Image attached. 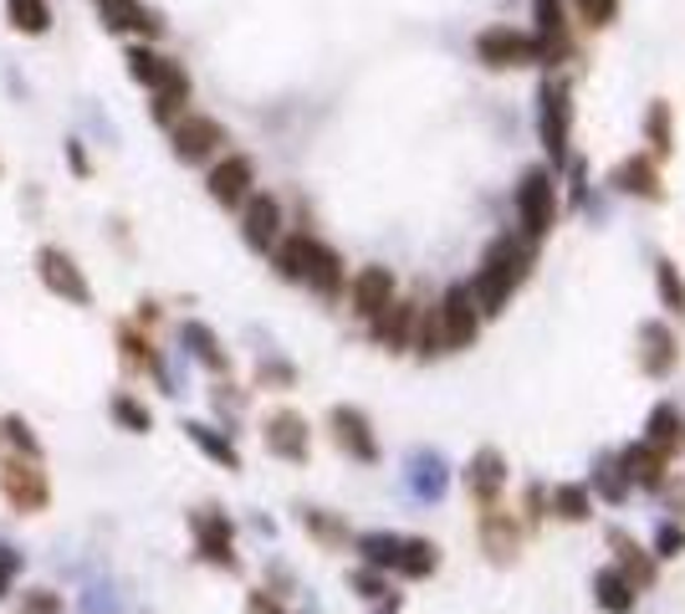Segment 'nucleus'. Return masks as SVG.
<instances>
[{
	"instance_id": "1",
	"label": "nucleus",
	"mask_w": 685,
	"mask_h": 614,
	"mask_svg": "<svg viewBox=\"0 0 685 614\" xmlns=\"http://www.w3.org/2000/svg\"><path fill=\"white\" fill-rule=\"evenodd\" d=\"M532 272V241L528 236H497L481 256V267H476V307H481V318H497L501 307L512 303V293L528 282Z\"/></svg>"
},
{
	"instance_id": "2",
	"label": "nucleus",
	"mask_w": 685,
	"mask_h": 614,
	"mask_svg": "<svg viewBox=\"0 0 685 614\" xmlns=\"http://www.w3.org/2000/svg\"><path fill=\"white\" fill-rule=\"evenodd\" d=\"M272 262H277V277L303 282L317 297H338L343 293V256L333 252L328 241L307 236V231H292L272 246Z\"/></svg>"
},
{
	"instance_id": "3",
	"label": "nucleus",
	"mask_w": 685,
	"mask_h": 614,
	"mask_svg": "<svg viewBox=\"0 0 685 614\" xmlns=\"http://www.w3.org/2000/svg\"><path fill=\"white\" fill-rule=\"evenodd\" d=\"M558 215V190H553V170H528L522 185H517V221H522V236L538 246L548 231H553Z\"/></svg>"
},
{
	"instance_id": "4",
	"label": "nucleus",
	"mask_w": 685,
	"mask_h": 614,
	"mask_svg": "<svg viewBox=\"0 0 685 614\" xmlns=\"http://www.w3.org/2000/svg\"><path fill=\"white\" fill-rule=\"evenodd\" d=\"M170 144H174V160L180 164H205L225 149V129L215 119H205V113H185V119L170 129Z\"/></svg>"
},
{
	"instance_id": "5",
	"label": "nucleus",
	"mask_w": 685,
	"mask_h": 614,
	"mask_svg": "<svg viewBox=\"0 0 685 614\" xmlns=\"http://www.w3.org/2000/svg\"><path fill=\"white\" fill-rule=\"evenodd\" d=\"M436 313H440V328H446V348H450V354L476 344V334H481V307H476V293L466 287V282H456V287L440 297Z\"/></svg>"
},
{
	"instance_id": "6",
	"label": "nucleus",
	"mask_w": 685,
	"mask_h": 614,
	"mask_svg": "<svg viewBox=\"0 0 685 614\" xmlns=\"http://www.w3.org/2000/svg\"><path fill=\"white\" fill-rule=\"evenodd\" d=\"M0 497H6L16 512H41L47 508V497H52L47 471H41L31 456L27 461H0Z\"/></svg>"
},
{
	"instance_id": "7",
	"label": "nucleus",
	"mask_w": 685,
	"mask_h": 614,
	"mask_svg": "<svg viewBox=\"0 0 685 614\" xmlns=\"http://www.w3.org/2000/svg\"><path fill=\"white\" fill-rule=\"evenodd\" d=\"M476 57H481L487 68H528V62L542 57V47H538V37H528V31L491 27V31L476 37Z\"/></svg>"
},
{
	"instance_id": "8",
	"label": "nucleus",
	"mask_w": 685,
	"mask_h": 614,
	"mask_svg": "<svg viewBox=\"0 0 685 614\" xmlns=\"http://www.w3.org/2000/svg\"><path fill=\"white\" fill-rule=\"evenodd\" d=\"M37 272H41V287H47V293H57L62 303H78V307L93 303V287H88L82 267L62 252V246H47V252L37 256Z\"/></svg>"
},
{
	"instance_id": "9",
	"label": "nucleus",
	"mask_w": 685,
	"mask_h": 614,
	"mask_svg": "<svg viewBox=\"0 0 685 614\" xmlns=\"http://www.w3.org/2000/svg\"><path fill=\"white\" fill-rule=\"evenodd\" d=\"M129 78L149 93H164V88H190V72L174 62V57L154 52L149 41H133L129 47Z\"/></svg>"
},
{
	"instance_id": "10",
	"label": "nucleus",
	"mask_w": 685,
	"mask_h": 614,
	"mask_svg": "<svg viewBox=\"0 0 685 614\" xmlns=\"http://www.w3.org/2000/svg\"><path fill=\"white\" fill-rule=\"evenodd\" d=\"M568 134H573V103H568L563 82H548L542 88V144H548V160L563 164L568 160Z\"/></svg>"
},
{
	"instance_id": "11",
	"label": "nucleus",
	"mask_w": 685,
	"mask_h": 614,
	"mask_svg": "<svg viewBox=\"0 0 685 614\" xmlns=\"http://www.w3.org/2000/svg\"><path fill=\"white\" fill-rule=\"evenodd\" d=\"M333 441H338L343 456H354V461H364V467L379 461V441H374L369 415L354 410V405H338V410H333Z\"/></svg>"
},
{
	"instance_id": "12",
	"label": "nucleus",
	"mask_w": 685,
	"mask_h": 614,
	"mask_svg": "<svg viewBox=\"0 0 685 614\" xmlns=\"http://www.w3.org/2000/svg\"><path fill=\"white\" fill-rule=\"evenodd\" d=\"M241 236H246L251 252H272L282 241V205L277 195H246L241 205Z\"/></svg>"
},
{
	"instance_id": "13",
	"label": "nucleus",
	"mask_w": 685,
	"mask_h": 614,
	"mask_svg": "<svg viewBox=\"0 0 685 614\" xmlns=\"http://www.w3.org/2000/svg\"><path fill=\"white\" fill-rule=\"evenodd\" d=\"M211 195H215V205H246V195H251V185H256V164L246 160V154H225V160H215L211 164Z\"/></svg>"
},
{
	"instance_id": "14",
	"label": "nucleus",
	"mask_w": 685,
	"mask_h": 614,
	"mask_svg": "<svg viewBox=\"0 0 685 614\" xmlns=\"http://www.w3.org/2000/svg\"><path fill=\"white\" fill-rule=\"evenodd\" d=\"M98 16L113 37H159L164 21L149 11L144 0H98Z\"/></svg>"
},
{
	"instance_id": "15",
	"label": "nucleus",
	"mask_w": 685,
	"mask_h": 614,
	"mask_svg": "<svg viewBox=\"0 0 685 614\" xmlns=\"http://www.w3.org/2000/svg\"><path fill=\"white\" fill-rule=\"evenodd\" d=\"M614 467H620L624 487H660V481H665V467H671V456L655 451L650 441H640V446L614 456Z\"/></svg>"
},
{
	"instance_id": "16",
	"label": "nucleus",
	"mask_w": 685,
	"mask_h": 614,
	"mask_svg": "<svg viewBox=\"0 0 685 614\" xmlns=\"http://www.w3.org/2000/svg\"><path fill=\"white\" fill-rule=\"evenodd\" d=\"M466 487H471V497L481 508L497 502V492L507 487V456H501L497 446H481V451L471 456V467H466Z\"/></svg>"
},
{
	"instance_id": "17",
	"label": "nucleus",
	"mask_w": 685,
	"mask_h": 614,
	"mask_svg": "<svg viewBox=\"0 0 685 614\" xmlns=\"http://www.w3.org/2000/svg\"><path fill=\"white\" fill-rule=\"evenodd\" d=\"M266 446H272V456H282V461H307V420L297 410H277L272 420H266Z\"/></svg>"
},
{
	"instance_id": "18",
	"label": "nucleus",
	"mask_w": 685,
	"mask_h": 614,
	"mask_svg": "<svg viewBox=\"0 0 685 614\" xmlns=\"http://www.w3.org/2000/svg\"><path fill=\"white\" fill-rule=\"evenodd\" d=\"M195 538H200V559L221 563V569H236V548H231L236 528H231V518H221V512H195Z\"/></svg>"
},
{
	"instance_id": "19",
	"label": "nucleus",
	"mask_w": 685,
	"mask_h": 614,
	"mask_svg": "<svg viewBox=\"0 0 685 614\" xmlns=\"http://www.w3.org/2000/svg\"><path fill=\"white\" fill-rule=\"evenodd\" d=\"M415 313H420L415 303L395 297V303L384 307V313H374V318H369L374 338H379V344L389 348V354H405V348H409V334H415Z\"/></svg>"
},
{
	"instance_id": "20",
	"label": "nucleus",
	"mask_w": 685,
	"mask_h": 614,
	"mask_svg": "<svg viewBox=\"0 0 685 614\" xmlns=\"http://www.w3.org/2000/svg\"><path fill=\"white\" fill-rule=\"evenodd\" d=\"M481 548H487L497 563H512L517 548H522V528H517L497 502H487V512H481Z\"/></svg>"
},
{
	"instance_id": "21",
	"label": "nucleus",
	"mask_w": 685,
	"mask_h": 614,
	"mask_svg": "<svg viewBox=\"0 0 685 614\" xmlns=\"http://www.w3.org/2000/svg\"><path fill=\"white\" fill-rule=\"evenodd\" d=\"M640 344H645V354H640V369H645L650 379L671 375L675 359H681V344H675L671 323H645V328H640Z\"/></svg>"
},
{
	"instance_id": "22",
	"label": "nucleus",
	"mask_w": 685,
	"mask_h": 614,
	"mask_svg": "<svg viewBox=\"0 0 685 614\" xmlns=\"http://www.w3.org/2000/svg\"><path fill=\"white\" fill-rule=\"evenodd\" d=\"M395 303V277H389V267H364L354 277V313L364 323L374 318V313H384V307Z\"/></svg>"
},
{
	"instance_id": "23",
	"label": "nucleus",
	"mask_w": 685,
	"mask_h": 614,
	"mask_svg": "<svg viewBox=\"0 0 685 614\" xmlns=\"http://www.w3.org/2000/svg\"><path fill=\"white\" fill-rule=\"evenodd\" d=\"M609 548H614V563H620V574L630 579L634 589H650V584H655V559H650V553L634 543V538H624L620 528H614V533H609Z\"/></svg>"
},
{
	"instance_id": "24",
	"label": "nucleus",
	"mask_w": 685,
	"mask_h": 614,
	"mask_svg": "<svg viewBox=\"0 0 685 614\" xmlns=\"http://www.w3.org/2000/svg\"><path fill=\"white\" fill-rule=\"evenodd\" d=\"M614 185L624 190V195H640V201H660V170L650 154H634V160H624L620 170H614Z\"/></svg>"
},
{
	"instance_id": "25",
	"label": "nucleus",
	"mask_w": 685,
	"mask_h": 614,
	"mask_svg": "<svg viewBox=\"0 0 685 614\" xmlns=\"http://www.w3.org/2000/svg\"><path fill=\"white\" fill-rule=\"evenodd\" d=\"M593 600H599V610H609V614H630L634 610V584L620 574V563H609V569L593 574Z\"/></svg>"
},
{
	"instance_id": "26",
	"label": "nucleus",
	"mask_w": 685,
	"mask_h": 614,
	"mask_svg": "<svg viewBox=\"0 0 685 614\" xmlns=\"http://www.w3.org/2000/svg\"><path fill=\"white\" fill-rule=\"evenodd\" d=\"M645 441L665 456L681 451L685 446V415L675 410V405H655V410H650V426H645Z\"/></svg>"
},
{
	"instance_id": "27",
	"label": "nucleus",
	"mask_w": 685,
	"mask_h": 614,
	"mask_svg": "<svg viewBox=\"0 0 685 614\" xmlns=\"http://www.w3.org/2000/svg\"><path fill=\"white\" fill-rule=\"evenodd\" d=\"M6 21L21 37H47L52 31V0H6Z\"/></svg>"
},
{
	"instance_id": "28",
	"label": "nucleus",
	"mask_w": 685,
	"mask_h": 614,
	"mask_svg": "<svg viewBox=\"0 0 685 614\" xmlns=\"http://www.w3.org/2000/svg\"><path fill=\"white\" fill-rule=\"evenodd\" d=\"M405 579H430L440 569V548L430 538H405L399 543V563H395Z\"/></svg>"
},
{
	"instance_id": "29",
	"label": "nucleus",
	"mask_w": 685,
	"mask_h": 614,
	"mask_svg": "<svg viewBox=\"0 0 685 614\" xmlns=\"http://www.w3.org/2000/svg\"><path fill=\"white\" fill-rule=\"evenodd\" d=\"M409 344H415V354L420 359H446V328H440V313L436 307H425V313H415V334H409Z\"/></svg>"
},
{
	"instance_id": "30",
	"label": "nucleus",
	"mask_w": 685,
	"mask_h": 614,
	"mask_svg": "<svg viewBox=\"0 0 685 614\" xmlns=\"http://www.w3.org/2000/svg\"><path fill=\"white\" fill-rule=\"evenodd\" d=\"M180 338H185L190 344V354H195L200 364H205V369H215V375H225V348H221V338L211 334V328H205V323H185V328H180Z\"/></svg>"
},
{
	"instance_id": "31",
	"label": "nucleus",
	"mask_w": 685,
	"mask_h": 614,
	"mask_svg": "<svg viewBox=\"0 0 685 614\" xmlns=\"http://www.w3.org/2000/svg\"><path fill=\"white\" fill-rule=\"evenodd\" d=\"M553 512H558L563 522H589L593 492L583 487V481H563V487H553Z\"/></svg>"
},
{
	"instance_id": "32",
	"label": "nucleus",
	"mask_w": 685,
	"mask_h": 614,
	"mask_svg": "<svg viewBox=\"0 0 685 614\" xmlns=\"http://www.w3.org/2000/svg\"><path fill=\"white\" fill-rule=\"evenodd\" d=\"M185 436H190V441H195V446H200V451H205V456H211V461H221L225 471H236V467H241L236 446L225 441V436H215L211 426H200V420H190V426H185Z\"/></svg>"
},
{
	"instance_id": "33",
	"label": "nucleus",
	"mask_w": 685,
	"mask_h": 614,
	"mask_svg": "<svg viewBox=\"0 0 685 614\" xmlns=\"http://www.w3.org/2000/svg\"><path fill=\"white\" fill-rule=\"evenodd\" d=\"M399 543H405L399 533H364V538H358V553H364V563H369V569H395V563H399Z\"/></svg>"
},
{
	"instance_id": "34",
	"label": "nucleus",
	"mask_w": 685,
	"mask_h": 614,
	"mask_svg": "<svg viewBox=\"0 0 685 614\" xmlns=\"http://www.w3.org/2000/svg\"><path fill=\"white\" fill-rule=\"evenodd\" d=\"M538 47H542V57L548 52H563L568 47V37H563V6L558 0H538Z\"/></svg>"
},
{
	"instance_id": "35",
	"label": "nucleus",
	"mask_w": 685,
	"mask_h": 614,
	"mask_svg": "<svg viewBox=\"0 0 685 614\" xmlns=\"http://www.w3.org/2000/svg\"><path fill=\"white\" fill-rule=\"evenodd\" d=\"M185 113H190V88H164V93H154V103H149V119L164 123V129H174Z\"/></svg>"
},
{
	"instance_id": "36",
	"label": "nucleus",
	"mask_w": 685,
	"mask_h": 614,
	"mask_svg": "<svg viewBox=\"0 0 685 614\" xmlns=\"http://www.w3.org/2000/svg\"><path fill=\"white\" fill-rule=\"evenodd\" d=\"M415 492H425L430 502H436V497L446 492V461H440L436 451L415 456Z\"/></svg>"
},
{
	"instance_id": "37",
	"label": "nucleus",
	"mask_w": 685,
	"mask_h": 614,
	"mask_svg": "<svg viewBox=\"0 0 685 614\" xmlns=\"http://www.w3.org/2000/svg\"><path fill=\"white\" fill-rule=\"evenodd\" d=\"M655 282H660L665 307L681 318V313H685V277H681V267H675V262H655Z\"/></svg>"
},
{
	"instance_id": "38",
	"label": "nucleus",
	"mask_w": 685,
	"mask_h": 614,
	"mask_svg": "<svg viewBox=\"0 0 685 614\" xmlns=\"http://www.w3.org/2000/svg\"><path fill=\"white\" fill-rule=\"evenodd\" d=\"M645 134H650V149L655 154H671V103H655L650 108V119H645Z\"/></svg>"
},
{
	"instance_id": "39",
	"label": "nucleus",
	"mask_w": 685,
	"mask_h": 614,
	"mask_svg": "<svg viewBox=\"0 0 685 614\" xmlns=\"http://www.w3.org/2000/svg\"><path fill=\"white\" fill-rule=\"evenodd\" d=\"M113 420H119V426H129L133 436H144V430L154 426V420H149V410L133 400V395H119V400H113Z\"/></svg>"
},
{
	"instance_id": "40",
	"label": "nucleus",
	"mask_w": 685,
	"mask_h": 614,
	"mask_svg": "<svg viewBox=\"0 0 685 614\" xmlns=\"http://www.w3.org/2000/svg\"><path fill=\"white\" fill-rule=\"evenodd\" d=\"M583 27H614L620 21V0H579Z\"/></svg>"
},
{
	"instance_id": "41",
	"label": "nucleus",
	"mask_w": 685,
	"mask_h": 614,
	"mask_svg": "<svg viewBox=\"0 0 685 614\" xmlns=\"http://www.w3.org/2000/svg\"><path fill=\"white\" fill-rule=\"evenodd\" d=\"M0 436H6V441L16 446V451L21 456H31V461H41V446H37V436H31V426L27 420H21V415H11V420H6V430H0Z\"/></svg>"
},
{
	"instance_id": "42",
	"label": "nucleus",
	"mask_w": 685,
	"mask_h": 614,
	"mask_svg": "<svg viewBox=\"0 0 685 614\" xmlns=\"http://www.w3.org/2000/svg\"><path fill=\"white\" fill-rule=\"evenodd\" d=\"M303 522L313 528V538H323V543H343V538H348V528L333 522V518H323V512H303Z\"/></svg>"
},
{
	"instance_id": "43",
	"label": "nucleus",
	"mask_w": 685,
	"mask_h": 614,
	"mask_svg": "<svg viewBox=\"0 0 685 614\" xmlns=\"http://www.w3.org/2000/svg\"><path fill=\"white\" fill-rule=\"evenodd\" d=\"M354 589H358V594H364V600H384V604H395V600H389V584H384V579L374 574V569L354 574Z\"/></svg>"
},
{
	"instance_id": "44",
	"label": "nucleus",
	"mask_w": 685,
	"mask_h": 614,
	"mask_svg": "<svg viewBox=\"0 0 685 614\" xmlns=\"http://www.w3.org/2000/svg\"><path fill=\"white\" fill-rule=\"evenodd\" d=\"M681 548H685V528H671V522H665V528L655 533V553L660 559H675Z\"/></svg>"
},
{
	"instance_id": "45",
	"label": "nucleus",
	"mask_w": 685,
	"mask_h": 614,
	"mask_svg": "<svg viewBox=\"0 0 685 614\" xmlns=\"http://www.w3.org/2000/svg\"><path fill=\"white\" fill-rule=\"evenodd\" d=\"M599 487H604L614 502L624 497V477H620V467H614V461H604V471H599Z\"/></svg>"
},
{
	"instance_id": "46",
	"label": "nucleus",
	"mask_w": 685,
	"mask_h": 614,
	"mask_svg": "<svg viewBox=\"0 0 685 614\" xmlns=\"http://www.w3.org/2000/svg\"><path fill=\"white\" fill-rule=\"evenodd\" d=\"M67 170H72V174H93V160H88V149H82L78 139L67 144Z\"/></svg>"
},
{
	"instance_id": "47",
	"label": "nucleus",
	"mask_w": 685,
	"mask_h": 614,
	"mask_svg": "<svg viewBox=\"0 0 685 614\" xmlns=\"http://www.w3.org/2000/svg\"><path fill=\"white\" fill-rule=\"evenodd\" d=\"M16 569H21V559H16L11 548H0V594H11V579Z\"/></svg>"
},
{
	"instance_id": "48",
	"label": "nucleus",
	"mask_w": 685,
	"mask_h": 614,
	"mask_svg": "<svg viewBox=\"0 0 685 614\" xmlns=\"http://www.w3.org/2000/svg\"><path fill=\"white\" fill-rule=\"evenodd\" d=\"M246 614H287V610H282V604L272 600V594H262V589H256V594L246 600Z\"/></svg>"
},
{
	"instance_id": "49",
	"label": "nucleus",
	"mask_w": 685,
	"mask_h": 614,
	"mask_svg": "<svg viewBox=\"0 0 685 614\" xmlns=\"http://www.w3.org/2000/svg\"><path fill=\"white\" fill-rule=\"evenodd\" d=\"M62 610V600H57V594H31L27 600V614H57Z\"/></svg>"
}]
</instances>
